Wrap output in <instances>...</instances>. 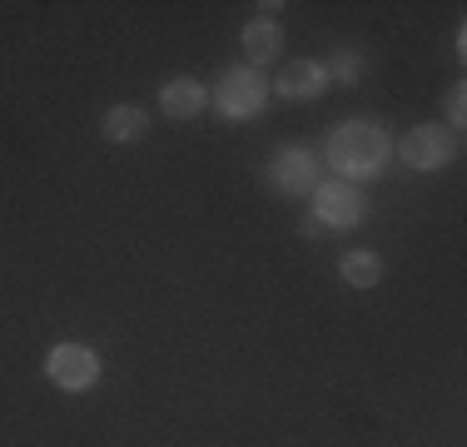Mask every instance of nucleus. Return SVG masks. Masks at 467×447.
<instances>
[{
	"instance_id": "2",
	"label": "nucleus",
	"mask_w": 467,
	"mask_h": 447,
	"mask_svg": "<svg viewBox=\"0 0 467 447\" xmlns=\"http://www.w3.org/2000/svg\"><path fill=\"white\" fill-rule=\"evenodd\" d=\"M209 105H214L219 120H229V125L259 120L264 105H269V80H264L254 65H229V70L219 75V85L209 89Z\"/></svg>"
},
{
	"instance_id": "11",
	"label": "nucleus",
	"mask_w": 467,
	"mask_h": 447,
	"mask_svg": "<svg viewBox=\"0 0 467 447\" xmlns=\"http://www.w3.org/2000/svg\"><path fill=\"white\" fill-rule=\"evenodd\" d=\"M338 274H343V284H348V288H378V278H383V254L348 249V254H343V264H338Z\"/></svg>"
},
{
	"instance_id": "3",
	"label": "nucleus",
	"mask_w": 467,
	"mask_h": 447,
	"mask_svg": "<svg viewBox=\"0 0 467 447\" xmlns=\"http://www.w3.org/2000/svg\"><path fill=\"white\" fill-rule=\"evenodd\" d=\"M308 199H314L318 229H358L373 209L363 184H348V179H318V189Z\"/></svg>"
},
{
	"instance_id": "13",
	"label": "nucleus",
	"mask_w": 467,
	"mask_h": 447,
	"mask_svg": "<svg viewBox=\"0 0 467 447\" xmlns=\"http://www.w3.org/2000/svg\"><path fill=\"white\" fill-rule=\"evenodd\" d=\"M462 120H467V99H462V85H452V95H448V130H462Z\"/></svg>"
},
{
	"instance_id": "6",
	"label": "nucleus",
	"mask_w": 467,
	"mask_h": 447,
	"mask_svg": "<svg viewBox=\"0 0 467 447\" xmlns=\"http://www.w3.org/2000/svg\"><path fill=\"white\" fill-rule=\"evenodd\" d=\"M452 154H458V140H452V130H442V125H413L403 140H398V160H403L413 174H438Z\"/></svg>"
},
{
	"instance_id": "8",
	"label": "nucleus",
	"mask_w": 467,
	"mask_h": 447,
	"mask_svg": "<svg viewBox=\"0 0 467 447\" xmlns=\"http://www.w3.org/2000/svg\"><path fill=\"white\" fill-rule=\"evenodd\" d=\"M160 109L170 120H199L209 109V85H199L194 75H174L170 85H160Z\"/></svg>"
},
{
	"instance_id": "9",
	"label": "nucleus",
	"mask_w": 467,
	"mask_h": 447,
	"mask_svg": "<svg viewBox=\"0 0 467 447\" xmlns=\"http://www.w3.org/2000/svg\"><path fill=\"white\" fill-rule=\"evenodd\" d=\"M244 55H249V65L259 70V65H269V60H279V50H284V26L274 16H259V20H249L244 26Z\"/></svg>"
},
{
	"instance_id": "4",
	"label": "nucleus",
	"mask_w": 467,
	"mask_h": 447,
	"mask_svg": "<svg viewBox=\"0 0 467 447\" xmlns=\"http://www.w3.org/2000/svg\"><path fill=\"white\" fill-rule=\"evenodd\" d=\"M269 189L279 199H308L318 189V154L308 144H279L269 160Z\"/></svg>"
},
{
	"instance_id": "7",
	"label": "nucleus",
	"mask_w": 467,
	"mask_h": 447,
	"mask_svg": "<svg viewBox=\"0 0 467 447\" xmlns=\"http://www.w3.org/2000/svg\"><path fill=\"white\" fill-rule=\"evenodd\" d=\"M279 99H288V105H308V99H318L328 89V70L324 60H288L279 70Z\"/></svg>"
},
{
	"instance_id": "12",
	"label": "nucleus",
	"mask_w": 467,
	"mask_h": 447,
	"mask_svg": "<svg viewBox=\"0 0 467 447\" xmlns=\"http://www.w3.org/2000/svg\"><path fill=\"white\" fill-rule=\"evenodd\" d=\"M324 70H328V85H358L368 65H363L358 50H338L333 60H324Z\"/></svg>"
},
{
	"instance_id": "10",
	"label": "nucleus",
	"mask_w": 467,
	"mask_h": 447,
	"mask_svg": "<svg viewBox=\"0 0 467 447\" xmlns=\"http://www.w3.org/2000/svg\"><path fill=\"white\" fill-rule=\"evenodd\" d=\"M99 134H105L109 144H135L150 134V109L140 105H109L105 120H99Z\"/></svg>"
},
{
	"instance_id": "1",
	"label": "nucleus",
	"mask_w": 467,
	"mask_h": 447,
	"mask_svg": "<svg viewBox=\"0 0 467 447\" xmlns=\"http://www.w3.org/2000/svg\"><path fill=\"white\" fill-rule=\"evenodd\" d=\"M324 160L338 170V179L368 184V179H378L388 170V160H393V134L378 125V120H343V125L328 134Z\"/></svg>"
},
{
	"instance_id": "5",
	"label": "nucleus",
	"mask_w": 467,
	"mask_h": 447,
	"mask_svg": "<svg viewBox=\"0 0 467 447\" xmlns=\"http://www.w3.org/2000/svg\"><path fill=\"white\" fill-rule=\"evenodd\" d=\"M46 378L60 393H90V388L99 383V353L90 348V343H55V348L46 353Z\"/></svg>"
}]
</instances>
